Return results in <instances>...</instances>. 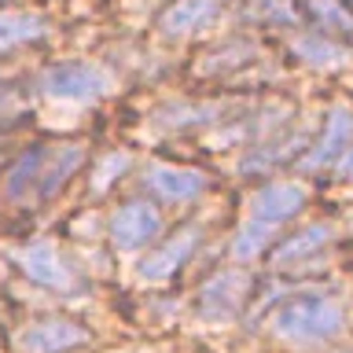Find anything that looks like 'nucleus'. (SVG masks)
I'll list each match as a JSON object with an SVG mask.
<instances>
[{
	"label": "nucleus",
	"mask_w": 353,
	"mask_h": 353,
	"mask_svg": "<svg viewBox=\"0 0 353 353\" xmlns=\"http://www.w3.org/2000/svg\"><path fill=\"white\" fill-rule=\"evenodd\" d=\"M350 140H353V114H350V107H331L327 118H324V132H320L316 143L302 154L298 170H302V173H316V170H324V165H335L342 159V151L350 148Z\"/></svg>",
	"instance_id": "nucleus-10"
},
{
	"label": "nucleus",
	"mask_w": 353,
	"mask_h": 353,
	"mask_svg": "<svg viewBox=\"0 0 353 353\" xmlns=\"http://www.w3.org/2000/svg\"><path fill=\"white\" fill-rule=\"evenodd\" d=\"M129 165H132V154H129V151H110V154H103V159H99V165L92 170V195H103L114 181H121Z\"/></svg>",
	"instance_id": "nucleus-18"
},
{
	"label": "nucleus",
	"mask_w": 353,
	"mask_h": 353,
	"mask_svg": "<svg viewBox=\"0 0 353 353\" xmlns=\"http://www.w3.org/2000/svg\"><path fill=\"white\" fill-rule=\"evenodd\" d=\"M217 15H221V0H176V4H170L162 11L159 30L170 41H184L199 30L214 26Z\"/></svg>",
	"instance_id": "nucleus-12"
},
{
	"label": "nucleus",
	"mask_w": 353,
	"mask_h": 353,
	"mask_svg": "<svg viewBox=\"0 0 353 353\" xmlns=\"http://www.w3.org/2000/svg\"><path fill=\"white\" fill-rule=\"evenodd\" d=\"M143 188L162 199V203H192L206 192V173L199 170H188V165H162V162H151L143 170Z\"/></svg>",
	"instance_id": "nucleus-11"
},
{
	"label": "nucleus",
	"mask_w": 353,
	"mask_h": 353,
	"mask_svg": "<svg viewBox=\"0 0 353 353\" xmlns=\"http://www.w3.org/2000/svg\"><path fill=\"white\" fill-rule=\"evenodd\" d=\"M346 327V309L331 294H302L287 302L269 316V331L291 346H320L342 335Z\"/></svg>",
	"instance_id": "nucleus-3"
},
{
	"label": "nucleus",
	"mask_w": 353,
	"mask_h": 353,
	"mask_svg": "<svg viewBox=\"0 0 353 353\" xmlns=\"http://www.w3.org/2000/svg\"><path fill=\"white\" fill-rule=\"evenodd\" d=\"M15 269L26 276L30 283L44 287V291H59V294H74L77 291V272L66 265V258L59 254L52 239H30L22 247L11 250Z\"/></svg>",
	"instance_id": "nucleus-5"
},
{
	"label": "nucleus",
	"mask_w": 353,
	"mask_h": 353,
	"mask_svg": "<svg viewBox=\"0 0 353 353\" xmlns=\"http://www.w3.org/2000/svg\"><path fill=\"white\" fill-rule=\"evenodd\" d=\"M331 239H335V228L324 225V221H316V225H305L302 232L287 236L280 247L272 250V265H276V269H291V265L313 258L316 250H324Z\"/></svg>",
	"instance_id": "nucleus-14"
},
{
	"label": "nucleus",
	"mask_w": 353,
	"mask_h": 353,
	"mask_svg": "<svg viewBox=\"0 0 353 353\" xmlns=\"http://www.w3.org/2000/svg\"><path fill=\"white\" fill-rule=\"evenodd\" d=\"M159 236H162V214H159V206L143 203V199H129V203L118 206L114 217H110V243H114L121 254L151 247Z\"/></svg>",
	"instance_id": "nucleus-7"
},
{
	"label": "nucleus",
	"mask_w": 353,
	"mask_h": 353,
	"mask_svg": "<svg viewBox=\"0 0 353 353\" xmlns=\"http://www.w3.org/2000/svg\"><path fill=\"white\" fill-rule=\"evenodd\" d=\"M335 176L339 181H353V148L342 151V159L335 162Z\"/></svg>",
	"instance_id": "nucleus-21"
},
{
	"label": "nucleus",
	"mask_w": 353,
	"mask_h": 353,
	"mask_svg": "<svg viewBox=\"0 0 353 353\" xmlns=\"http://www.w3.org/2000/svg\"><path fill=\"white\" fill-rule=\"evenodd\" d=\"M250 19L261 26H294L298 11L291 0H250Z\"/></svg>",
	"instance_id": "nucleus-19"
},
{
	"label": "nucleus",
	"mask_w": 353,
	"mask_h": 353,
	"mask_svg": "<svg viewBox=\"0 0 353 353\" xmlns=\"http://www.w3.org/2000/svg\"><path fill=\"white\" fill-rule=\"evenodd\" d=\"M199 239H203V228H199V225L176 228L173 236H165V243H159V247H154L148 258L140 261L137 276H140L143 283H165V280H173V276L181 272L188 261H192V254L199 250Z\"/></svg>",
	"instance_id": "nucleus-8"
},
{
	"label": "nucleus",
	"mask_w": 353,
	"mask_h": 353,
	"mask_svg": "<svg viewBox=\"0 0 353 353\" xmlns=\"http://www.w3.org/2000/svg\"><path fill=\"white\" fill-rule=\"evenodd\" d=\"M88 342H92L88 327L70 320V316H44V320H33L30 327L19 331L22 353H70L77 346H88Z\"/></svg>",
	"instance_id": "nucleus-9"
},
{
	"label": "nucleus",
	"mask_w": 353,
	"mask_h": 353,
	"mask_svg": "<svg viewBox=\"0 0 353 353\" xmlns=\"http://www.w3.org/2000/svg\"><path fill=\"white\" fill-rule=\"evenodd\" d=\"M254 48H250V44L247 41H232L228 44V52H214V55H210V59L203 63V66H199V70H203V74H221V70H232V66H239L243 59H239V55H250Z\"/></svg>",
	"instance_id": "nucleus-20"
},
{
	"label": "nucleus",
	"mask_w": 353,
	"mask_h": 353,
	"mask_svg": "<svg viewBox=\"0 0 353 353\" xmlns=\"http://www.w3.org/2000/svg\"><path fill=\"white\" fill-rule=\"evenodd\" d=\"M309 192L294 181H272L250 195V214L239 225L236 239H232V258L236 261H254L265 247L272 243L276 228L287 225L291 217L302 214Z\"/></svg>",
	"instance_id": "nucleus-2"
},
{
	"label": "nucleus",
	"mask_w": 353,
	"mask_h": 353,
	"mask_svg": "<svg viewBox=\"0 0 353 353\" xmlns=\"http://www.w3.org/2000/svg\"><path fill=\"white\" fill-rule=\"evenodd\" d=\"M250 298V272L247 269H221L199 291V316L206 324H232Z\"/></svg>",
	"instance_id": "nucleus-6"
},
{
	"label": "nucleus",
	"mask_w": 353,
	"mask_h": 353,
	"mask_svg": "<svg viewBox=\"0 0 353 353\" xmlns=\"http://www.w3.org/2000/svg\"><path fill=\"white\" fill-rule=\"evenodd\" d=\"M210 121H217V103H170L154 110V129H170V132L210 125Z\"/></svg>",
	"instance_id": "nucleus-16"
},
{
	"label": "nucleus",
	"mask_w": 353,
	"mask_h": 353,
	"mask_svg": "<svg viewBox=\"0 0 353 353\" xmlns=\"http://www.w3.org/2000/svg\"><path fill=\"white\" fill-rule=\"evenodd\" d=\"M291 52L313 70H339V66L353 59L346 44H339L335 37H324V33H298L291 41Z\"/></svg>",
	"instance_id": "nucleus-13"
},
{
	"label": "nucleus",
	"mask_w": 353,
	"mask_h": 353,
	"mask_svg": "<svg viewBox=\"0 0 353 353\" xmlns=\"http://www.w3.org/2000/svg\"><path fill=\"white\" fill-rule=\"evenodd\" d=\"M37 88L48 99H59V103H99V99L110 96L114 88V77H110L99 63L88 59H63L44 66V74L37 77Z\"/></svg>",
	"instance_id": "nucleus-4"
},
{
	"label": "nucleus",
	"mask_w": 353,
	"mask_h": 353,
	"mask_svg": "<svg viewBox=\"0 0 353 353\" xmlns=\"http://www.w3.org/2000/svg\"><path fill=\"white\" fill-rule=\"evenodd\" d=\"M44 37H48V19L37 11H0V52H15Z\"/></svg>",
	"instance_id": "nucleus-15"
},
{
	"label": "nucleus",
	"mask_w": 353,
	"mask_h": 353,
	"mask_svg": "<svg viewBox=\"0 0 353 353\" xmlns=\"http://www.w3.org/2000/svg\"><path fill=\"white\" fill-rule=\"evenodd\" d=\"M85 143H37L22 151L4 176V199L15 206L52 203L66 181L85 165Z\"/></svg>",
	"instance_id": "nucleus-1"
},
{
	"label": "nucleus",
	"mask_w": 353,
	"mask_h": 353,
	"mask_svg": "<svg viewBox=\"0 0 353 353\" xmlns=\"http://www.w3.org/2000/svg\"><path fill=\"white\" fill-rule=\"evenodd\" d=\"M305 8L324 37H353V11L342 0H305Z\"/></svg>",
	"instance_id": "nucleus-17"
}]
</instances>
